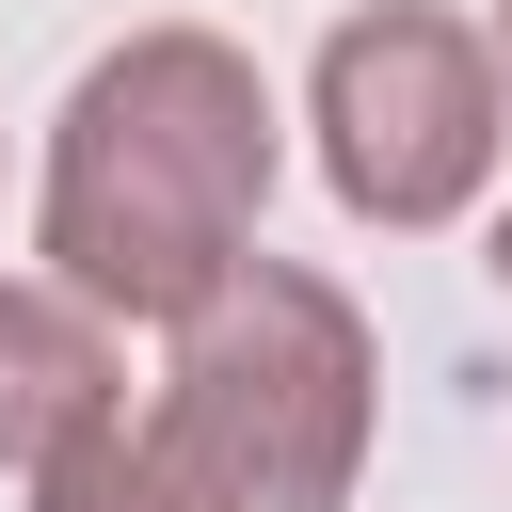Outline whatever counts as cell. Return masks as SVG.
Returning a JSON list of instances; mask_svg holds the SVG:
<instances>
[{
	"instance_id": "1",
	"label": "cell",
	"mask_w": 512,
	"mask_h": 512,
	"mask_svg": "<svg viewBox=\"0 0 512 512\" xmlns=\"http://www.w3.org/2000/svg\"><path fill=\"white\" fill-rule=\"evenodd\" d=\"M272 160H288V128H272L256 48H224V32H192V16H160V32L96 48V64H80V96L48 112L32 256H48L80 304H112V320H160V336H176L192 304H224V288L256 272Z\"/></svg>"
},
{
	"instance_id": "2",
	"label": "cell",
	"mask_w": 512,
	"mask_h": 512,
	"mask_svg": "<svg viewBox=\"0 0 512 512\" xmlns=\"http://www.w3.org/2000/svg\"><path fill=\"white\" fill-rule=\"evenodd\" d=\"M368 400H384V352L352 288H320L304 256H256L224 304L176 320V368L32 512H336L368 464Z\"/></svg>"
},
{
	"instance_id": "3",
	"label": "cell",
	"mask_w": 512,
	"mask_h": 512,
	"mask_svg": "<svg viewBox=\"0 0 512 512\" xmlns=\"http://www.w3.org/2000/svg\"><path fill=\"white\" fill-rule=\"evenodd\" d=\"M304 128H320V176L352 224L384 240H432L496 192V144H512V64L496 32L432 16V0H368L320 32V80H304Z\"/></svg>"
},
{
	"instance_id": "4",
	"label": "cell",
	"mask_w": 512,
	"mask_h": 512,
	"mask_svg": "<svg viewBox=\"0 0 512 512\" xmlns=\"http://www.w3.org/2000/svg\"><path fill=\"white\" fill-rule=\"evenodd\" d=\"M112 416H128L112 304H80L64 272H0V480H16V496H48Z\"/></svg>"
},
{
	"instance_id": "5",
	"label": "cell",
	"mask_w": 512,
	"mask_h": 512,
	"mask_svg": "<svg viewBox=\"0 0 512 512\" xmlns=\"http://www.w3.org/2000/svg\"><path fill=\"white\" fill-rule=\"evenodd\" d=\"M480 272H496V288H512V208H496V256H480Z\"/></svg>"
},
{
	"instance_id": "6",
	"label": "cell",
	"mask_w": 512,
	"mask_h": 512,
	"mask_svg": "<svg viewBox=\"0 0 512 512\" xmlns=\"http://www.w3.org/2000/svg\"><path fill=\"white\" fill-rule=\"evenodd\" d=\"M496 64H512V0H496Z\"/></svg>"
}]
</instances>
